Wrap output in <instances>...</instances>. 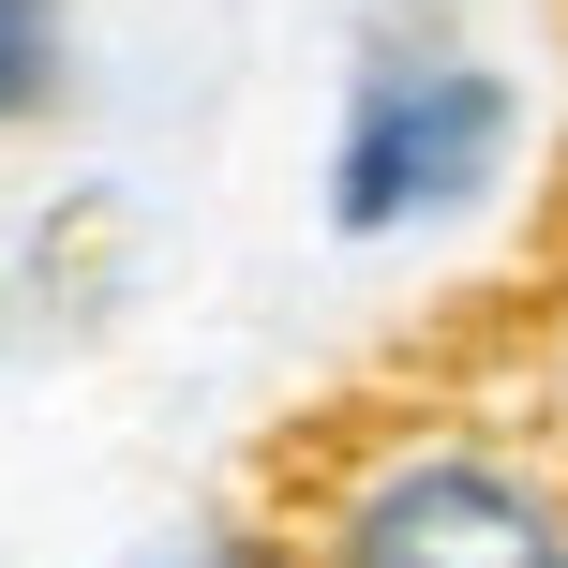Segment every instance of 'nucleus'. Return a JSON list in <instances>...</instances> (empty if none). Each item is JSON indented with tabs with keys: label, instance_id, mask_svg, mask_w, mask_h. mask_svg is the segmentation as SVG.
<instances>
[{
	"label": "nucleus",
	"instance_id": "obj_1",
	"mask_svg": "<svg viewBox=\"0 0 568 568\" xmlns=\"http://www.w3.org/2000/svg\"><path fill=\"white\" fill-rule=\"evenodd\" d=\"M494 150V75L464 60H389L359 75V120H344V225H404V210L464 195Z\"/></svg>",
	"mask_w": 568,
	"mask_h": 568
},
{
	"label": "nucleus",
	"instance_id": "obj_2",
	"mask_svg": "<svg viewBox=\"0 0 568 568\" xmlns=\"http://www.w3.org/2000/svg\"><path fill=\"white\" fill-rule=\"evenodd\" d=\"M344 568H568V539H554L539 494L494 479V464H404L344 524Z\"/></svg>",
	"mask_w": 568,
	"mask_h": 568
},
{
	"label": "nucleus",
	"instance_id": "obj_3",
	"mask_svg": "<svg viewBox=\"0 0 568 568\" xmlns=\"http://www.w3.org/2000/svg\"><path fill=\"white\" fill-rule=\"evenodd\" d=\"M60 90V16L45 0H0V120H30Z\"/></svg>",
	"mask_w": 568,
	"mask_h": 568
},
{
	"label": "nucleus",
	"instance_id": "obj_4",
	"mask_svg": "<svg viewBox=\"0 0 568 568\" xmlns=\"http://www.w3.org/2000/svg\"><path fill=\"white\" fill-rule=\"evenodd\" d=\"M165 568H225V554H165Z\"/></svg>",
	"mask_w": 568,
	"mask_h": 568
}]
</instances>
